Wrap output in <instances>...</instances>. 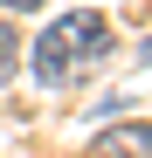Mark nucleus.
<instances>
[{
  "label": "nucleus",
  "mask_w": 152,
  "mask_h": 158,
  "mask_svg": "<svg viewBox=\"0 0 152 158\" xmlns=\"http://www.w3.org/2000/svg\"><path fill=\"white\" fill-rule=\"evenodd\" d=\"M138 62H145V69H152V41H145V48H138Z\"/></svg>",
  "instance_id": "39448f33"
},
{
  "label": "nucleus",
  "mask_w": 152,
  "mask_h": 158,
  "mask_svg": "<svg viewBox=\"0 0 152 158\" xmlns=\"http://www.w3.org/2000/svg\"><path fill=\"white\" fill-rule=\"evenodd\" d=\"M0 7H21V14H28V7H42V0H0Z\"/></svg>",
  "instance_id": "20e7f679"
},
{
  "label": "nucleus",
  "mask_w": 152,
  "mask_h": 158,
  "mask_svg": "<svg viewBox=\"0 0 152 158\" xmlns=\"http://www.w3.org/2000/svg\"><path fill=\"white\" fill-rule=\"evenodd\" d=\"M118 144H132V151H152V124H132V131H124Z\"/></svg>",
  "instance_id": "7ed1b4c3"
},
{
  "label": "nucleus",
  "mask_w": 152,
  "mask_h": 158,
  "mask_svg": "<svg viewBox=\"0 0 152 158\" xmlns=\"http://www.w3.org/2000/svg\"><path fill=\"white\" fill-rule=\"evenodd\" d=\"M104 41H111L104 14H62L56 28L35 41V76H42V83H62L69 62H97V55H104Z\"/></svg>",
  "instance_id": "f257e3e1"
},
{
  "label": "nucleus",
  "mask_w": 152,
  "mask_h": 158,
  "mask_svg": "<svg viewBox=\"0 0 152 158\" xmlns=\"http://www.w3.org/2000/svg\"><path fill=\"white\" fill-rule=\"evenodd\" d=\"M14 55H21V41H14V28H7V21H0V76L14 69Z\"/></svg>",
  "instance_id": "f03ea898"
}]
</instances>
